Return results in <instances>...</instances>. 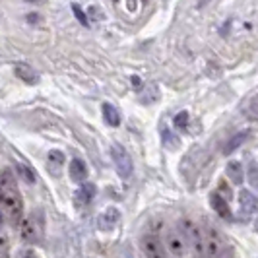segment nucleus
Wrapping results in <instances>:
<instances>
[{
	"label": "nucleus",
	"instance_id": "nucleus-20",
	"mask_svg": "<svg viewBox=\"0 0 258 258\" xmlns=\"http://www.w3.org/2000/svg\"><path fill=\"white\" fill-rule=\"evenodd\" d=\"M49 163L60 167V165L64 163V154H62L60 150H52V152H49Z\"/></svg>",
	"mask_w": 258,
	"mask_h": 258
},
{
	"label": "nucleus",
	"instance_id": "nucleus-3",
	"mask_svg": "<svg viewBox=\"0 0 258 258\" xmlns=\"http://www.w3.org/2000/svg\"><path fill=\"white\" fill-rule=\"evenodd\" d=\"M181 235L186 246L192 250L194 258H204V235L192 220L184 218L181 221Z\"/></svg>",
	"mask_w": 258,
	"mask_h": 258
},
{
	"label": "nucleus",
	"instance_id": "nucleus-2",
	"mask_svg": "<svg viewBox=\"0 0 258 258\" xmlns=\"http://www.w3.org/2000/svg\"><path fill=\"white\" fill-rule=\"evenodd\" d=\"M43 235H45V216H43V212L33 210L27 218L22 220L20 237L27 245H35L39 241H43Z\"/></svg>",
	"mask_w": 258,
	"mask_h": 258
},
{
	"label": "nucleus",
	"instance_id": "nucleus-12",
	"mask_svg": "<svg viewBox=\"0 0 258 258\" xmlns=\"http://www.w3.org/2000/svg\"><path fill=\"white\" fill-rule=\"evenodd\" d=\"M95 194H97V186H95L93 182H90V181L82 182L80 190L76 192L78 204H80V206H86V204H90L91 200L95 198Z\"/></svg>",
	"mask_w": 258,
	"mask_h": 258
},
{
	"label": "nucleus",
	"instance_id": "nucleus-25",
	"mask_svg": "<svg viewBox=\"0 0 258 258\" xmlns=\"http://www.w3.org/2000/svg\"><path fill=\"white\" fill-rule=\"evenodd\" d=\"M233 256H235V250H233L231 246L227 245V248H225V250H223V252H221L218 258H233Z\"/></svg>",
	"mask_w": 258,
	"mask_h": 258
},
{
	"label": "nucleus",
	"instance_id": "nucleus-26",
	"mask_svg": "<svg viewBox=\"0 0 258 258\" xmlns=\"http://www.w3.org/2000/svg\"><path fill=\"white\" fill-rule=\"evenodd\" d=\"M6 246H8V239L6 237H0V252H4Z\"/></svg>",
	"mask_w": 258,
	"mask_h": 258
},
{
	"label": "nucleus",
	"instance_id": "nucleus-16",
	"mask_svg": "<svg viewBox=\"0 0 258 258\" xmlns=\"http://www.w3.org/2000/svg\"><path fill=\"white\" fill-rule=\"evenodd\" d=\"M161 142L167 150H177L181 146V140L167 128V126H161Z\"/></svg>",
	"mask_w": 258,
	"mask_h": 258
},
{
	"label": "nucleus",
	"instance_id": "nucleus-5",
	"mask_svg": "<svg viewBox=\"0 0 258 258\" xmlns=\"http://www.w3.org/2000/svg\"><path fill=\"white\" fill-rule=\"evenodd\" d=\"M140 250L144 258H169V252L163 246V241L154 233H146L140 239Z\"/></svg>",
	"mask_w": 258,
	"mask_h": 258
},
{
	"label": "nucleus",
	"instance_id": "nucleus-9",
	"mask_svg": "<svg viewBox=\"0 0 258 258\" xmlns=\"http://www.w3.org/2000/svg\"><path fill=\"white\" fill-rule=\"evenodd\" d=\"M239 204H241V210L248 214V216H258V196L252 194L250 190L243 188L239 192Z\"/></svg>",
	"mask_w": 258,
	"mask_h": 258
},
{
	"label": "nucleus",
	"instance_id": "nucleus-28",
	"mask_svg": "<svg viewBox=\"0 0 258 258\" xmlns=\"http://www.w3.org/2000/svg\"><path fill=\"white\" fill-rule=\"evenodd\" d=\"M0 258H8V254L6 252H0Z\"/></svg>",
	"mask_w": 258,
	"mask_h": 258
},
{
	"label": "nucleus",
	"instance_id": "nucleus-15",
	"mask_svg": "<svg viewBox=\"0 0 258 258\" xmlns=\"http://www.w3.org/2000/svg\"><path fill=\"white\" fill-rule=\"evenodd\" d=\"M101 111H103L105 122H107L109 126H118V124H120V115H118V111H116L111 103H103Z\"/></svg>",
	"mask_w": 258,
	"mask_h": 258
},
{
	"label": "nucleus",
	"instance_id": "nucleus-13",
	"mask_svg": "<svg viewBox=\"0 0 258 258\" xmlns=\"http://www.w3.org/2000/svg\"><path fill=\"white\" fill-rule=\"evenodd\" d=\"M225 171H227V177H229V181H231L233 184H243V179H245L243 163H239V161H229Z\"/></svg>",
	"mask_w": 258,
	"mask_h": 258
},
{
	"label": "nucleus",
	"instance_id": "nucleus-24",
	"mask_svg": "<svg viewBox=\"0 0 258 258\" xmlns=\"http://www.w3.org/2000/svg\"><path fill=\"white\" fill-rule=\"evenodd\" d=\"M72 10L76 12V18L84 24V26H90V20L84 16V10H82V6H80V4H72Z\"/></svg>",
	"mask_w": 258,
	"mask_h": 258
},
{
	"label": "nucleus",
	"instance_id": "nucleus-10",
	"mask_svg": "<svg viewBox=\"0 0 258 258\" xmlns=\"http://www.w3.org/2000/svg\"><path fill=\"white\" fill-rule=\"evenodd\" d=\"M210 206L218 212V216H221L223 220H233V212L229 208V202L227 198H223L220 192L210 194Z\"/></svg>",
	"mask_w": 258,
	"mask_h": 258
},
{
	"label": "nucleus",
	"instance_id": "nucleus-22",
	"mask_svg": "<svg viewBox=\"0 0 258 258\" xmlns=\"http://www.w3.org/2000/svg\"><path fill=\"white\" fill-rule=\"evenodd\" d=\"M14 258H41L39 256V252L35 248H31V246H26V248H20L18 252H16V256Z\"/></svg>",
	"mask_w": 258,
	"mask_h": 258
},
{
	"label": "nucleus",
	"instance_id": "nucleus-14",
	"mask_svg": "<svg viewBox=\"0 0 258 258\" xmlns=\"http://www.w3.org/2000/svg\"><path fill=\"white\" fill-rule=\"evenodd\" d=\"M16 76L20 78V80H24L26 84H31V86L39 82L37 72L29 64H16Z\"/></svg>",
	"mask_w": 258,
	"mask_h": 258
},
{
	"label": "nucleus",
	"instance_id": "nucleus-21",
	"mask_svg": "<svg viewBox=\"0 0 258 258\" xmlns=\"http://www.w3.org/2000/svg\"><path fill=\"white\" fill-rule=\"evenodd\" d=\"M248 181H250V184H252L254 188H258V165H256V161H250V165H248Z\"/></svg>",
	"mask_w": 258,
	"mask_h": 258
},
{
	"label": "nucleus",
	"instance_id": "nucleus-4",
	"mask_svg": "<svg viewBox=\"0 0 258 258\" xmlns=\"http://www.w3.org/2000/svg\"><path fill=\"white\" fill-rule=\"evenodd\" d=\"M111 157H113V163H115L116 175L120 179H128L130 175H132L134 163H132V157L126 152V148L122 144H113L111 146Z\"/></svg>",
	"mask_w": 258,
	"mask_h": 258
},
{
	"label": "nucleus",
	"instance_id": "nucleus-1",
	"mask_svg": "<svg viewBox=\"0 0 258 258\" xmlns=\"http://www.w3.org/2000/svg\"><path fill=\"white\" fill-rule=\"evenodd\" d=\"M0 204L6 212V218L12 225H20L24 220V200L18 186H0Z\"/></svg>",
	"mask_w": 258,
	"mask_h": 258
},
{
	"label": "nucleus",
	"instance_id": "nucleus-11",
	"mask_svg": "<svg viewBox=\"0 0 258 258\" xmlns=\"http://www.w3.org/2000/svg\"><path fill=\"white\" fill-rule=\"evenodd\" d=\"M68 173H70V179L74 182H80V184L86 182V179H88V165H86V161L80 159V157H74V159L70 161Z\"/></svg>",
	"mask_w": 258,
	"mask_h": 258
},
{
	"label": "nucleus",
	"instance_id": "nucleus-27",
	"mask_svg": "<svg viewBox=\"0 0 258 258\" xmlns=\"http://www.w3.org/2000/svg\"><path fill=\"white\" fill-rule=\"evenodd\" d=\"M2 225H4V214H2V210H0V231H2Z\"/></svg>",
	"mask_w": 258,
	"mask_h": 258
},
{
	"label": "nucleus",
	"instance_id": "nucleus-18",
	"mask_svg": "<svg viewBox=\"0 0 258 258\" xmlns=\"http://www.w3.org/2000/svg\"><path fill=\"white\" fill-rule=\"evenodd\" d=\"M18 175H20L27 184H33V182H35V175H33V171L27 167V165H18Z\"/></svg>",
	"mask_w": 258,
	"mask_h": 258
},
{
	"label": "nucleus",
	"instance_id": "nucleus-8",
	"mask_svg": "<svg viewBox=\"0 0 258 258\" xmlns=\"http://www.w3.org/2000/svg\"><path fill=\"white\" fill-rule=\"evenodd\" d=\"M118 221H120V212H118V208L109 206L107 210H103L101 216L97 218V227H99V231L111 233L116 229Z\"/></svg>",
	"mask_w": 258,
	"mask_h": 258
},
{
	"label": "nucleus",
	"instance_id": "nucleus-17",
	"mask_svg": "<svg viewBox=\"0 0 258 258\" xmlns=\"http://www.w3.org/2000/svg\"><path fill=\"white\" fill-rule=\"evenodd\" d=\"M248 134H250L248 130H243V132H239V134H235V136H233L231 140H229V142L225 144V148H223V152H225V154H231V152H235V150H237V148H239L241 144L245 142V140H246V136H248Z\"/></svg>",
	"mask_w": 258,
	"mask_h": 258
},
{
	"label": "nucleus",
	"instance_id": "nucleus-23",
	"mask_svg": "<svg viewBox=\"0 0 258 258\" xmlns=\"http://www.w3.org/2000/svg\"><path fill=\"white\" fill-rule=\"evenodd\" d=\"M246 115L250 118H258V95H254L246 105Z\"/></svg>",
	"mask_w": 258,
	"mask_h": 258
},
{
	"label": "nucleus",
	"instance_id": "nucleus-7",
	"mask_svg": "<svg viewBox=\"0 0 258 258\" xmlns=\"http://www.w3.org/2000/svg\"><path fill=\"white\" fill-rule=\"evenodd\" d=\"M165 250H167L169 254H173L175 258H182L184 256V250H186V243H184V239H182L181 231H177V229H167L165 231Z\"/></svg>",
	"mask_w": 258,
	"mask_h": 258
},
{
	"label": "nucleus",
	"instance_id": "nucleus-6",
	"mask_svg": "<svg viewBox=\"0 0 258 258\" xmlns=\"http://www.w3.org/2000/svg\"><path fill=\"white\" fill-rule=\"evenodd\" d=\"M227 248V243L216 227H210L204 235V258H218Z\"/></svg>",
	"mask_w": 258,
	"mask_h": 258
},
{
	"label": "nucleus",
	"instance_id": "nucleus-19",
	"mask_svg": "<svg viewBox=\"0 0 258 258\" xmlns=\"http://www.w3.org/2000/svg\"><path fill=\"white\" fill-rule=\"evenodd\" d=\"M175 128H179V130H186V126H188V113L186 111H181L179 115H175Z\"/></svg>",
	"mask_w": 258,
	"mask_h": 258
}]
</instances>
